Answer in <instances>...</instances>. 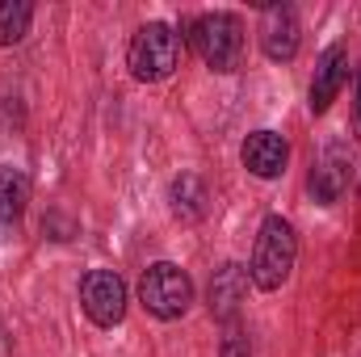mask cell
Listing matches in <instances>:
<instances>
[{
    "label": "cell",
    "instance_id": "8",
    "mask_svg": "<svg viewBox=\"0 0 361 357\" xmlns=\"http://www.w3.org/2000/svg\"><path fill=\"white\" fill-rule=\"evenodd\" d=\"M240 160H244V169L252 177L273 181V177H281L286 164H290V143L277 131H252L244 139V147H240Z\"/></svg>",
    "mask_w": 361,
    "mask_h": 357
},
{
    "label": "cell",
    "instance_id": "11",
    "mask_svg": "<svg viewBox=\"0 0 361 357\" xmlns=\"http://www.w3.org/2000/svg\"><path fill=\"white\" fill-rule=\"evenodd\" d=\"M169 202H173V214L180 223H202L206 210H210V193H206V181L197 173H180L169 185Z\"/></svg>",
    "mask_w": 361,
    "mask_h": 357
},
{
    "label": "cell",
    "instance_id": "14",
    "mask_svg": "<svg viewBox=\"0 0 361 357\" xmlns=\"http://www.w3.org/2000/svg\"><path fill=\"white\" fill-rule=\"evenodd\" d=\"M223 357H252V349H248V337H244V332H231V337L223 341Z\"/></svg>",
    "mask_w": 361,
    "mask_h": 357
},
{
    "label": "cell",
    "instance_id": "4",
    "mask_svg": "<svg viewBox=\"0 0 361 357\" xmlns=\"http://www.w3.org/2000/svg\"><path fill=\"white\" fill-rule=\"evenodd\" d=\"M139 303L147 307V315L156 320H180L193 303V282L189 273L173 261H156L143 269L139 277Z\"/></svg>",
    "mask_w": 361,
    "mask_h": 357
},
{
    "label": "cell",
    "instance_id": "3",
    "mask_svg": "<svg viewBox=\"0 0 361 357\" xmlns=\"http://www.w3.org/2000/svg\"><path fill=\"white\" fill-rule=\"evenodd\" d=\"M294 257H298V236H294L290 219L269 214L257 231V253H252V265H248L252 286L257 290H281L290 269H294Z\"/></svg>",
    "mask_w": 361,
    "mask_h": 357
},
{
    "label": "cell",
    "instance_id": "6",
    "mask_svg": "<svg viewBox=\"0 0 361 357\" xmlns=\"http://www.w3.org/2000/svg\"><path fill=\"white\" fill-rule=\"evenodd\" d=\"M349 177H353V156L345 143H328L324 156L311 164V177H307V189L319 206H336L345 193H349Z\"/></svg>",
    "mask_w": 361,
    "mask_h": 357
},
{
    "label": "cell",
    "instance_id": "2",
    "mask_svg": "<svg viewBox=\"0 0 361 357\" xmlns=\"http://www.w3.org/2000/svg\"><path fill=\"white\" fill-rule=\"evenodd\" d=\"M126 63H130V76L143 80V85L169 80L180 68V34L169 21H147V25H139L135 38H130Z\"/></svg>",
    "mask_w": 361,
    "mask_h": 357
},
{
    "label": "cell",
    "instance_id": "1",
    "mask_svg": "<svg viewBox=\"0 0 361 357\" xmlns=\"http://www.w3.org/2000/svg\"><path fill=\"white\" fill-rule=\"evenodd\" d=\"M189 42L210 72H240L244 68V25L235 13H202L189 21Z\"/></svg>",
    "mask_w": 361,
    "mask_h": 357
},
{
    "label": "cell",
    "instance_id": "5",
    "mask_svg": "<svg viewBox=\"0 0 361 357\" xmlns=\"http://www.w3.org/2000/svg\"><path fill=\"white\" fill-rule=\"evenodd\" d=\"M80 307L97 328H118L126 320V282L114 269H89L80 277Z\"/></svg>",
    "mask_w": 361,
    "mask_h": 357
},
{
    "label": "cell",
    "instance_id": "15",
    "mask_svg": "<svg viewBox=\"0 0 361 357\" xmlns=\"http://www.w3.org/2000/svg\"><path fill=\"white\" fill-rule=\"evenodd\" d=\"M353 126H357V135H361V76H357V109H353Z\"/></svg>",
    "mask_w": 361,
    "mask_h": 357
},
{
    "label": "cell",
    "instance_id": "10",
    "mask_svg": "<svg viewBox=\"0 0 361 357\" xmlns=\"http://www.w3.org/2000/svg\"><path fill=\"white\" fill-rule=\"evenodd\" d=\"M248 269L235 265V261H227V265L214 269V277H210V290H206V307H210V315L214 320H235V311H240V303L248 298Z\"/></svg>",
    "mask_w": 361,
    "mask_h": 357
},
{
    "label": "cell",
    "instance_id": "12",
    "mask_svg": "<svg viewBox=\"0 0 361 357\" xmlns=\"http://www.w3.org/2000/svg\"><path fill=\"white\" fill-rule=\"evenodd\" d=\"M30 202V177L13 164H0V227H17Z\"/></svg>",
    "mask_w": 361,
    "mask_h": 357
},
{
    "label": "cell",
    "instance_id": "7",
    "mask_svg": "<svg viewBox=\"0 0 361 357\" xmlns=\"http://www.w3.org/2000/svg\"><path fill=\"white\" fill-rule=\"evenodd\" d=\"M302 47V25L290 4H269L261 13V51L273 63H290Z\"/></svg>",
    "mask_w": 361,
    "mask_h": 357
},
{
    "label": "cell",
    "instance_id": "13",
    "mask_svg": "<svg viewBox=\"0 0 361 357\" xmlns=\"http://www.w3.org/2000/svg\"><path fill=\"white\" fill-rule=\"evenodd\" d=\"M30 21H34V4L0 0V47H17L30 34Z\"/></svg>",
    "mask_w": 361,
    "mask_h": 357
},
{
    "label": "cell",
    "instance_id": "9",
    "mask_svg": "<svg viewBox=\"0 0 361 357\" xmlns=\"http://www.w3.org/2000/svg\"><path fill=\"white\" fill-rule=\"evenodd\" d=\"M345 80H349V51L341 47V42H332L319 59H315V76H311V114H324L332 101H336V92L345 89Z\"/></svg>",
    "mask_w": 361,
    "mask_h": 357
}]
</instances>
